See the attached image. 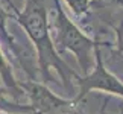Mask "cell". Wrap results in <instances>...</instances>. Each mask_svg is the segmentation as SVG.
I'll return each mask as SVG.
<instances>
[{
	"label": "cell",
	"mask_w": 123,
	"mask_h": 114,
	"mask_svg": "<svg viewBox=\"0 0 123 114\" xmlns=\"http://www.w3.org/2000/svg\"><path fill=\"white\" fill-rule=\"evenodd\" d=\"M11 11L12 20H15L21 29L29 37L31 43L37 52V63L41 78L46 84H53L55 79L50 73V69H55L59 73L62 84L67 90H72V78L76 79L78 73L68 67V64L59 56L56 52L50 34V23H49V11L43 0H25L23 11L14 6L11 0H5Z\"/></svg>",
	"instance_id": "obj_1"
},
{
	"label": "cell",
	"mask_w": 123,
	"mask_h": 114,
	"mask_svg": "<svg viewBox=\"0 0 123 114\" xmlns=\"http://www.w3.org/2000/svg\"><path fill=\"white\" fill-rule=\"evenodd\" d=\"M53 11L55 17L53 25L50 26V34L56 52L73 53L84 75H88L94 65V49L97 41L82 32L81 27H78V25L64 11L59 0H53Z\"/></svg>",
	"instance_id": "obj_2"
},
{
	"label": "cell",
	"mask_w": 123,
	"mask_h": 114,
	"mask_svg": "<svg viewBox=\"0 0 123 114\" xmlns=\"http://www.w3.org/2000/svg\"><path fill=\"white\" fill-rule=\"evenodd\" d=\"M76 81L79 85V93L73 99L74 103H79L93 90H100V91H105L110 94H117V96L123 97V84L116 75H112L111 72L106 70L102 53H100V43H97L96 49H94L93 70L88 75L78 76Z\"/></svg>",
	"instance_id": "obj_3"
},
{
	"label": "cell",
	"mask_w": 123,
	"mask_h": 114,
	"mask_svg": "<svg viewBox=\"0 0 123 114\" xmlns=\"http://www.w3.org/2000/svg\"><path fill=\"white\" fill-rule=\"evenodd\" d=\"M18 87L29 97V107L32 108L34 114L68 113L73 105H76L73 101H65V99L56 96L46 84H41L35 79H31L27 82H18Z\"/></svg>",
	"instance_id": "obj_4"
},
{
	"label": "cell",
	"mask_w": 123,
	"mask_h": 114,
	"mask_svg": "<svg viewBox=\"0 0 123 114\" xmlns=\"http://www.w3.org/2000/svg\"><path fill=\"white\" fill-rule=\"evenodd\" d=\"M9 18H12L11 11H6L0 5V47L3 49L9 63H11V58H12L17 64H20V67L25 70L26 75L31 79H35L37 72H35V65H34V56H32L27 47L20 44L17 41V38L8 31L6 25H8Z\"/></svg>",
	"instance_id": "obj_5"
},
{
	"label": "cell",
	"mask_w": 123,
	"mask_h": 114,
	"mask_svg": "<svg viewBox=\"0 0 123 114\" xmlns=\"http://www.w3.org/2000/svg\"><path fill=\"white\" fill-rule=\"evenodd\" d=\"M0 78H2L5 87L8 90H15V93H23L21 88L18 87V81L15 79L14 76V72H12V65L9 63V59L6 58L3 49L0 47Z\"/></svg>",
	"instance_id": "obj_6"
},
{
	"label": "cell",
	"mask_w": 123,
	"mask_h": 114,
	"mask_svg": "<svg viewBox=\"0 0 123 114\" xmlns=\"http://www.w3.org/2000/svg\"><path fill=\"white\" fill-rule=\"evenodd\" d=\"M116 32V46L111 47V64L120 69L123 73V20L119 27H112Z\"/></svg>",
	"instance_id": "obj_7"
},
{
	"label": "cell",
	"mask_w": 123,
	"mask_h": 114,
	"mask_svg": "<svg viewBox=\"0 0 123 114\" xmlns=\"http://www.w3.org/2000/svg\"><path fill=\"white\" fill-rule=\"evenodd\" d=\"M64 2L76 18H84L93 8L91 0H64Z\"/></svg>",
	"instance_id": "obj_8"
},
{
	"label": "cell",
	"mask_w": 123,
	"mask_h": 114,
	"mask_svg": "<svg viewBox=\"0 0 123 114\" xmlns=\"http://www.w3.org/2000/svg\"><path fill=\"white\" fill-rule=\"evenodd\" d=\"M0 113H11V114L29 113V114H34L32 113V108L29 105H18V103H14L11 101H6L3 97V94H0Z\"/></svg>",
	"instance_id": "obj_9"
},
{
	"label": "cell",
	"mask_w": 123,
	"mask_h": 114,
	"mask_svg": "<svg viewBox=\"0 0 123 114\" xmlns=\"http://www.w3.org/2000/svg\"><path fill=\"white\" fill-rule=\"evenodd\" d=\"M91 3L99 8H123V0H91Z\"/></svg>",
	"instance_id": "obj_10"
},
{
	"label": "cell",
	"mask_w": 123,
	"mask_h": 114,
	"mask_svg": "<svg viewBox=\"0 0 123 114\" xmlns=\"http://www.w3.org/2000/svg\"><path fill=\"white\" fill-rule=\"evenodd\" d=\"M106 103H108V101L103 102V105H102L100 113H99V114H108V113H106ZM68 114H85V113L81 110V108H79V103H76V105H73V107H72V110L68 111Z\"/></svg>",
	"instance_id": "obj_11"
},
{
	"label": "cell",
	"mask_w": 123,
	"mask_h": 114,
	"mask_svg": "<svg viewBox=\"0 0 123 114\" xmlns=\"http://www.w3.org/2000/svg\"><path fill=\"white\" fill-rule=\"evenodd\" d=\"M5 93H6V90H5V88H2V87H0V94H5Z\"/></svg>",
	"instance_id": "obj_12"
},
{
	"label": "cell",
	"mask_w": 123,
	"mask_h": 114,
	"mask_svg": "<svg viewBox=\"0 0 123 114\" xmlns=\"http://www.w3.org/2000/svg\"><path fill=\"white\" fill-rule=\"evenodd\" d=\"M120 110H122V113H120V114H123V105H122V107H120Z\"/></svg>",
	"instance_id": "obj_13"
},
{
	"label": "cell",
	"mask_w": 123,
	"mask_h": 114,
	"mask_svg": "<svg viewBox=\"0 0 123 114\" xmlns=\"http://www.w3.org/2000/svg\"><path fill=\"white\" fill-rule=\"evenodd\" d=\"M0 114H5V113H0ZM8 114H11V113H8ZM21 114V113H20ZM26 114H29V113H26Z\"/></svg>",
	"instance_id": "obj_14"
}]
</instances>
